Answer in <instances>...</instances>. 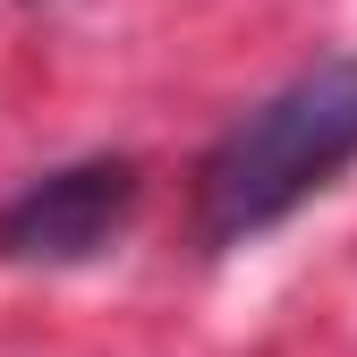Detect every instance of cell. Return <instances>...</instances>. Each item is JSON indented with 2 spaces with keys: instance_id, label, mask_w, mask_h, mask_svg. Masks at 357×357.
<instances>
[{
  "instance_id": "2",
  "label": "cell",
  "mask_w": 357,
  "mask_h": 357,
  "mask_svg": "<svg viewBox=\"0 0 357 357\" xmlns=\"http://www.w3.org/2000/svg\"><path fill=\"white\" fill-rule=\"evenodd\" d=\"M137 162L128 153H85L26 178V188L0 204V264H85L102 255L128 213H137Z\"/></svg>"
},
{
  "instance_id": "1",
  "label": "cell",
  "mask_w": 357,
  "mask_h": 357,
  "mask_svg": "<svg viewBox=\"0 0 357 357\" xmlns=\"http://www.w3.org/2000/svg\"><path fill=\"white\" fill-rule=\"evenodd\" d=\"M357 162V52L298 68L281 94H264L247 119H230L196 162V238L238 247L289 221L306 196H324Z\"/></svg>"
}]
</instances>
